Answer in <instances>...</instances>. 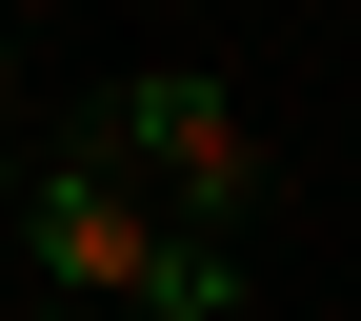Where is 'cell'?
<instances>
[{"label":"cell","instance_id":"1","mask_svg":"<svg viewBox=\"0 0 361 321\" xmlns=\"http://www.w3.org/2000/svg\"><path fill=\"white\" fill-rule=\"evenodd\" d=\"M0 241L40 261V301H101V321H221L241 301V261H221L201 221H161L121 161H40L20 201H0Z\"/></svg>","mask_w":361,"mask_h":321},{"label":"cell","instance_id":"2","mask_svg":"<svg viewBox=\"0 0 361 321\" xmlns=\"http://www.w3.org/2000/svg\"><path fill=\"white\" fill-rule=\"evenodd\" d=\"M101 161H121V181H161V201L221 241V221L261 201V101H241L221 61H121V101H101Z\"/></svg>","mask_w":361,"mask_h":321},{"label":"cell","instance_id":"3","mask_svg":"<svg viewBox=\"0 0 361 321\" xmlns=\"http://www.w3.org/2000/svg\"><path fill=\"white\" fill-rule=\"evenodd\" d=\"M40 321H101V301H40Z\"/></svg>","mask_w":361,"mask_h":321},{"label":"cell","instance_id":"4","mask_svg":"<svg viewBox=\"0 0 361 321\" xmlns=\"http://www.w3.org/2000/svg\"><path fill=\"white\" fill-rule=\"evenodd\" d=\"M0 201H20V181H0Z\"/></svg>","mask_w":361,"mask_h":321}]
</instances>
